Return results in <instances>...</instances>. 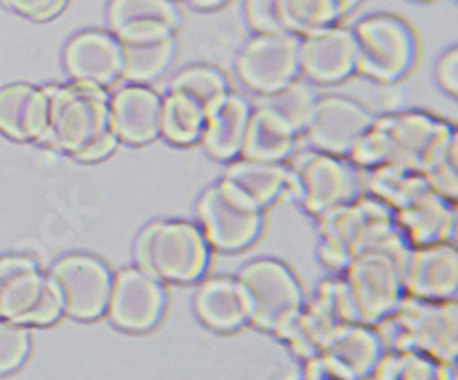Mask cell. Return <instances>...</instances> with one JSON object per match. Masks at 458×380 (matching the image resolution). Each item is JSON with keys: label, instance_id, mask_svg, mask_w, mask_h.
<instances>
[{"label": "cell", "instance_id": "cell-27", "mask_svg": "<svg viewBox=\"0 0 458 380\" xmlns=\"http://www.w3.org/2000/svg\"><path fill=\"white\" fill-rule=\"evenodd\" d=\"M220 182L229 190H234L243 202L264 211L268 204L286 193L289 167L284 163H259L239 158V161H229Z\"/></svg>", "mask_w": 458, "mask_h": 380}, {"label": "cell", "instance_id": "cell-34", "mask_svg": "<svg viewBox=\"0 0 458 380\" xmlns=\"http://www.w3.org/2000/svg\"><path fill=\"white\" fill-rule=\"evenodd\" d=\"M314 101L317 97L312 94V89L296 79L276 92L264 94L257 108H264L268 115H273L282 126L292 131L293 136H301L312 115Z\"/></svg>", "mask_w": 458, "mask_h": 380}, {"label": "cell", "instance_id": "cell-29", "mask_svg": "<svg viewBox=\"0 0 458 380\" xmlns=\"http://www.w3.org/2000/svg\"><path fill=\"white\" fill-rule=\"evenodd\" d=\"M122 51V76L126 83L147 85L161 79L170 69L177 39L161 37V39H138V42H120Z\"/></svg>", "mask_w": 458, "mask_h": 380}, {"label": "cell", "instance_id": "cell-26", "mask_svg": "<svg viewBox=\"0 0 458 380\" xmlns=\"http://www.w3.org/2000/svg\"><path fill=\"white\" fill-rule=\"evenodd\" d=\"M193 308L199 321L216 333H232L250 321L248 296L236 275H218L204 280L193 296Z\"/></svg>", "mask_w": 458, "mask_h": 380}, {"label": "cell", "instance_id": "cell-9", "mask_svg": "<svg viewBox=\"0 0 458 380\" xmlns=\"http://www.w3.org/2000/svg\"><path fill=\"white\" fill-rule=\"evenodd\" d=\"M355 73L376 83H396L412 69L417 39L412 28L394 14H371L353 28Z\"/></svg>", "mask_w": 458, "mask_h": 380}, {"label": "cell", "instance_id": "cell-24", "mask_svg": "<svg viewBox=\"0 0 458 380\" xmlns=\"http://www.w3.org/2000/svg\"><path fill=\"white\" fill-rule=\"evenodd\" d=\"M250 115V101L245 99L243 94H236L232 89L214 108H208L207 115H204L202 138H199L208 156L223 163L239 158Z\"/></svg>", "mask_w": 458, "mask_h": 380}, {"label": "cell", "instance_id": "cell-8", "mask_svg": "<svg viewBox=\"0 0 458 380\" xmlns=\"http://www.w3.org/2000/svg\"><path fill=\"white\" fill-rule=\"evenodd\" d=\"M63 314L60 291L32 257H0V318L26 328H47Z\"/></svg>", "mask_w": 458, "mask_h": 380}, {"label": "cell", "instance_id": "cell-20", "mask_svg": "<svg viewBox=\"0 0 458 380\" xmlns=\"http://www.w3.org/2000/svg\"><path fill=\"white\" fill-rule=\"evenodd\" d=\"M64 69L73 83L106 89L122 76L120 42L106 30H83L64 46Z\"/></svg>", "mask_w": 458, "mask_h": 380}, {"label": "cell", "instance_id": "cell-38", "mask_svg": "<svg viewBox=\"0 0 458 380\" xmlns=\"http://www.w3.org/2000/svg\"><path fill=\"white\" fill-rule=\"evenodd\" d=\"M245 19L257 35L289 32L284 19V0H245Z\"/></svg>", "mask_w": 458, "mask_h": 380}, {"label": "cell", "instance_id": "cell-1", "mask_svg": "<svg viewBox=\"0 0 458 380\" xmlns=\"http://www.w3.org/2000/svg\"><path fill=\"white\" fill-rule=\"evenodd\" d=\"M454 131H456L454 124L422 110L387 113L374 117L365 136L349 151V161L351 165L362 170L390 163L422 173L424 163L436 151V147Z\"/></svg>", "mask_w": 458, "mask_h": 380}, {"label": "cell", "instance_id": "cell-3", "mask_svg": "<svg viewBox=\"0 0 458 380\" xmlns=\"http://www.w3.org/2000/svg\"><path fill=\"white\" fill-rule=\"evenodd\" d=\"M374 330L386 350H412L447 365H456V300H424L403 296L387 317L376 323Z\"/></svg>", "mask_w": 458, "mask_h": 380}, {"label": "cell", "instance_id": "cell-14", "mask_svg": "<svg viewBox=\"0 0 458 380\" xmlns=\"http://www.w3.org/2000/svg\"><path fill=\"white\" fill-rule=\"evenodd\" d=\"M48 277L60 291L64 314L79 321H94L106 314L113 273L92 255H67L57 259Z\"/></svg>", "mask_w": 458, "mask_h": 380}, {"label": "cell", "instance_id": "cell-4", "mask_svg": "<svg viewBox=\"0 0 458 380\" xmlns=\"http://www.w3.org/2000/svg\"><path fill=\"white\" fill-rule=\"evenodd\" d=\"M317 220L318 257L335 273H342L353 257L396 232L392 208L371 195H355Z\"/></svg>", "mask_w": 458, "mask_h": 380}, {"label": "cell", "instance_id": "cell-43", "mask_svg": "<svg viewBox=\"0 0 458 380\" xmlns=\"http://www.w3.org/2000/svg\"><path fill=\"white\" fill-rule=\"evenodd\" d=\"M333 380H337V378H333Z\"/></svg>", "mask_w": 458, "mask_h": 380}, {"label": "cell", "instance_id": "cell-6", "mask_svg": "<svg viewBox=\"0 0 458 380\" xmlns=\"http://www.w3.org/2000/svg\"><path fill=\"white\" fill-rule=\"evenodd\" d=\"M48 120L39 145L73 156L85 142L108 126V92L81 83L44 85Z\"/></svg>", "mask_w": 458, "mask_h": 380}, {"label": "cell", "instance_id": "cell-16", "mask_svg": "<svg viewBox=\"0 0 458 380\" xmlns=\"http://www.w3.org/2000/svg\"><path fill=\"white\" fill-rule=\"evenodd\" d=\"M374 115L362 104L349 97L328 94L314 101L312 115L302 133L312 149L346 158L355 142L365 136Z\"/></svg>", "mask_w": 458, "mask_h": 380}, {"label": "cell", "instance_id": "cell-32", "mask_svg": "<svg viewBox=\"0 0 458 380\" xmlns=\"http://www.w3.org/2000/svg\"><path fill=\"white\" fill-rule=\"evenodd\" d=\"M204 110L191 97L182 92H170L161 101L158 138L177 147H191L202 138Z\"/></svg>", "mask_w": 458, "mask_h": 380}, {"label": "cell", "instance_id": "cell-40", "mask_svg": "<svg viewBox=\"0 0 458 380\" xmlns=\"http://www.w3.org/2000/svg\"><path fill=\"white\" fill-rule=\"evenodd\" d=\"M117 147H120V140H117V136L106 126V129L99 131L97 136L89 138V140L73 154V158L79 163H101L108 156H113L114 151H117Z\"/></svg>", "mask_w": 458, "mask_h": 380}, {"label": "cell", "instance_id": "cell-39", "mask_svg": "<svg viewBox=\"0 0 458 380\" xmlns=\"http://www.w3.org/2000/svg\"><path fill=\"white\" fill-rule=\"evenodd\" d=\"M14 14L30 19V21H48L55 19L67 7L69 0H0Z\"/></svg>", "mask_w": 458, "mask_h": 380}, {"label": "cell", "instance_id": "cell-22", "mask_svg": "<svg viewBox=\"0 0 458 380\" xmlns=\"http://www.w3.org/2000/svg\"><path fill=\"white\" fill-rule=\"evenodd\" d=\"M386 353L374 325L342 323L318 350V358L339 380H365Z\"/></svg>", "mask_w": 458, "mask_h": 380}, {"label": "cell", "instance_id": "cell-41", "mask_svg": "<svg viewBox=\"0 0 458 380\" xmlns=\"http://www.w3.org/2000/svg\"><path fill=\"white\" fill-rule=\"evenodd\" d=\"M436 80L443 92L456 97L458 94V48L452 46L440 55L436 64Z\"/></svg>", "mask_w": 458, "mask_h": 380}, {"label": "cell", "instance_id": "cell-11", "mask_svg": "<svg viewBox=\"0 0 458 380\" xmlns=\"http://www.w3.org/2000/svg\"><path fill=\"white\" fill-rule=\"evenodd\" d=\"M198 230L208 248L220 252H239L250 248L264 224V211L250 207L229 190L223 182L208 186L198 199Z\"/></svg>", "mask_w": 458, "mask_h": 380}, {"label": "cell", "instance_id": "cell-31", "mask_svg": "<svg viewBox=\"0 0 458 380\" xmlns=\"http://www.w3.org/2000/svg\"><path fill=\"white\" fill-rule=\"evenodd\" d=\"M362 0H284L286 30L296 37L339 26Z\"/></svg>", "mask_w": 458, "mask_h": 380}, {"label": "cell", "instance_id": "cell-37", "mask_svg": "<svg viewBox=\"0 0 458 380\" xmlns=\"http://www.w3.org/2000/svg\"><path fill=\"white\" fill-rule=\"evenodd\" d=\"M30 353V328L0 318V376L12 374Z\"/></svg>", "mask_w": 458, "mask_h": 380}, {"label": "cell", "instance_id": "cell-30", "mask_svg": "<svg viewBox=\"0 0 458 380\" xmlns=\"http://www.w3.org/2000/svg\"><path fill=\"white\" fill-rule=\"evenodd\" d=\"M365 183L371 198L380 199L387 208H392V214L415 202L427 190H431L422 173H415V170H408V167L390 165V163L369 167Z\"/></svg>", "mask_w": 458, "mask_h": 380}, {"label": "cell", "instance_id": "cell-21", "mask_svg": "<svg viewBox=\"0 0 458 380\" xmlns=\"http://www.w3.org/2000/svg\"><path fill=\"white\" fill-rule=\"evenodd\" d=\"M110 35L117 42L174 37L182 26L174 0H110Z\"/></svg>", "mask_w": 458, "mask_h": 380}, {"label": "cell", "instance_id": "cell-18", "mask_svg": "<svg viewBox=\"0 0 458 380\" xmlns=\"http://www.w3.org/2000/svg\"><path fill=\"white\" fill-rule=\"evenodd\" d=\"M298 64L305 79L337 85L355 73V37L351 28L333 26L301 37Z\"/></svg>", "mask_w": 458, "mask_h": 380}, {"label": "cell", "instance_id": "cell-5", "mask_svg": "<svg viewBox=\"0 0 458 380\" xmlns=\"http://www.w3.org/2000/svg\"><path fill=\"white\" fill-rule=\"evenodd\" d=\"M211 248L191 220H154L136 241L138 268L170 284H191L204 275Z\"/></svg>", "mask_w": 458, "mask_h": 380}, {"label": "cell", "instance_id": "cell-12", "mask_svg": "<svg viewBox=\"0 0 458 380\" xmlns=\"http://www.w3.org/2000/svg\"><path fill=\"white\" fill-rule=\"evenodd\" d=\"M342 323H355V317L342 277H333L318 284L312 300L302 305L282 339L298 358L308 359L318 355Z\"/></svg>", "mask_w": 458, "mask_h": 380}, {"label": "cell", "instance_id": "cell-15", "mask_svg": "<svg viewBox=\"0 0 458 380\" xmlns=\"http://www.w3.org/2000/svg\"><path fill=\"white\" fill-rule=\"evenodd\" d=\"M163 309H165L163 282L138 266H129L114 273L108 305H106V314L114 328L124 333H147L161 321Z\"/></svg>", "mask_w": 458, "mask_h": 380}, {"label": "cell", "instance_id": "cell-25", "mask_svg": "<svg viewBox=\"0 0 458 380\" xmlns=\"http://www.w3.org/2000/svg\"><path fill=\"white\" fill-rule=\"evenodd\" d=\"M48 99L44 88L10 83L0 88V133L16 142H39L47 131Z\"/></svg>", "mask_w": 458, "mask_h": 380}, {"label": "cell", "instance_id": "cell-2", "mask_svg": "<svg viewBox=\"0 0 458 380\" xmlns=\"http://www.w3.org/2000/svg\"><path fill=\"white\" fill-rule=\"evenodd\" d=\"M411 245L392 232L387 239L360 252L342 271V282L349 293L355 323L376 325L403 298V266Z\"/></svg>", "mask_w": 458, "mask_h": 380}, {"label": "cell", "instance_id": "cell-28", "mask_svg": "<svg viewBox=\"0 0 458 380\" xmlns=\"http://www.w3.org/2000/svg\"><path fill=\"white\" fill-rule=\"evenodd\" d=\"M296 138L264 108H252L239 156L259 163H284L293 154Z\"/></svg>", "mask_w": 458, "mask_h": 380}, {"label": "cell", "instance_id": "cell-19", "mask_svg": "<svg viewBox=\"0 0 458 380\" xmlns=\"http://www.w3.org/2000/svg\"><path fill=\"white\" fill-rule=\"evenodd\" d=\"M163 97L149 85L129 83L108 97V129L120 145L140 147L158 138Z\"/></svg>", "mask_w": 458, "mask_h": 380}, {"label": "cell", "instance_id": "cell-13", "mask_svg": "<svg viewBox=\"0 0 458 380\" xmlns=\"http://www.w3.org/2000/svg\"><path fill=\"white\" fill-rule=\"evenodd\" d=\"M301 37L296 35H255L245 42L236 58L239 80L250 92L271 94L301 76L298 64Z\"/></svg>", "mask_w": 458, "mask_h": 380}, {"label": "cell", "instance_id": "cell-42", "mask_svg": "<svg viewBox=\"0 0 458 380\" xmlns=\"http://www.w3.org/2000/svg\"><path fill=\"white\" fill-rule=\"evenodd\" d=\"M188 5L198 7V10H216V7L225 5L227 0H186Z\"/></svg>", "mask_w": 458, "mask_h": 380}, {"label": "cell", "instance_id": "cell-7", "mask_svg": "<svg viewBox=\"0 0 458 380\" xmlns=\"http://www.w3.org/2000/svg\"><path fill=\"white\" fill-rule=\"evenodd\" d=\"M236 280L241 282L250 305L248 325L280 339L284 337L293 318L305 305V296L292 268L271 257H261L248 261Z\"/></svg>", "mask_w": 458, "mask_h": 380}, {"label": "cell", "instance_id": "cell-23", "mask_svg": "<svg viewBox=\"0 0 458 380\" xmlns=\"http://www.w3.org/2000/svg\"><path fill=\"white\" fill-rule=\"evenodd\" d=\"M394 224L411 248L449 241L456 232V202L427 190L415 202L394 211Z\"/></svg>", "mask_w": 458, "mask_h": 380}, {"label": "cell", "instance_id": "cell-17", "mask_svg": "<svg viewBox=\"0 0 458 380\" xmlns=\"http://www.w3.org/2000/svg\"><path fill=\"white\" fill-rule=\"evenodd\" d=\"M458 250L449 241L411 248L403 266V296L456 300Z\"/></svg>", "mask_w": 458, "mask_h": 380}, {"label": "cell", "instance_id": "cell-35", "mask_svg": "<svg viewBox=\"0 0 458 380\" xmlns=\"http://www.w3.org/2000/svg\"><path fill=\"white\" fill-rule=\"evenodd\" d=\"M170 92H182L195 101L207 115L225 94L229 92V80L218 67L211 64H188L179 69L170 80Z\"/></svg>", "mask_w": 458, "mask_h": 380}, {"label": "cell", "instance_id": "cell-36", "mask_svg": "<svg viewBox=\"0 0 458 380\" xmlns=\"http://www.w3.org/2000/svg\"><path fill=\"white\" fill-rule=\"evenodd\" d=\"M422 177L431 186V190L443 198L456 202L458 199V136L456 131L449 133L440 145L436 147L428 161L422 167Z\"/></svg>", "mask_w": 458, "mask_h": 380}, {"label": "cell", "instance_id": "cell-33", "mask_svg": "<svg viewBox=\"0 0 458 380\" xmlns=\"http://www.w3.org/2000/svg\"><path fill=\"white\" fill-rule=\"evenodd\" d=\"M369 376L371 380H456V365L412 350H386Z\"/></svg>", "mask_w": 458, "mask_h": 380}, {"label": "cell", "instance_id": "cell-10", "mask_svg": "<svg viewBox=\"0 0 458 380\" xmlns=\"http://www.w3.org/2000/svg\"><path fill=\"white\" fill-rule=\"evenodd\" d=\"M286 193L305 214L321 218L358 195V173L351 161L326 151L305 149L289 163Z\"/></svg>", "mask_w": 458, "mask_h": 380}]
</instances>
